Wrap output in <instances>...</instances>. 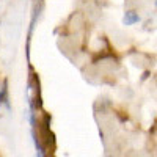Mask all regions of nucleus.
Masks as SVG:
<instances>
[{
  "label": "nucleus",
  "instance_id": "nucleus-1",
  "mask_svg": "<svg viewBox=\"0 0 157 157\" xmlns=\"http://www.w3.org/2000/svg\"><path fill=\"white\" fill-rule=\"evenodd\" d=\"M137 22H140V14H138L137 11L129 10V11L124 13V17H123V24L124 25H134Z\"/></svg>",
  "mask_w": 157,
  "mask_h": 157
},
{
  "label": "nucleus",
  "instance_id": "nucleus-2",
  "mask_svg": "<svg viewBox=\"0 0 157 157\" xmlns=\"http://www.w3.org/2000/svg\"><path fill=\"white\" fill-rule=\"evenodd\" d=\"M0 104H3L6 109H10V96H8V80L5 78L2 88H0Z\"/></svg>",
  "mask_w": 157,
  "mask_h": 157
},
{
  "label": "nucleus",
  "instance_id": "nucleus-3",
  "mask_svg": "<svg viewBox=\"0 0 157 157\" xmlns=\"http://www.w3.org/2000/svg\"><path fill=\"white\" fill-rule=\"evenodd\" d=\"M155 6H157V0H155Z\"/></svg>",
  "mask_w": 157,
  "mask_h": 157
}]
</instances>
